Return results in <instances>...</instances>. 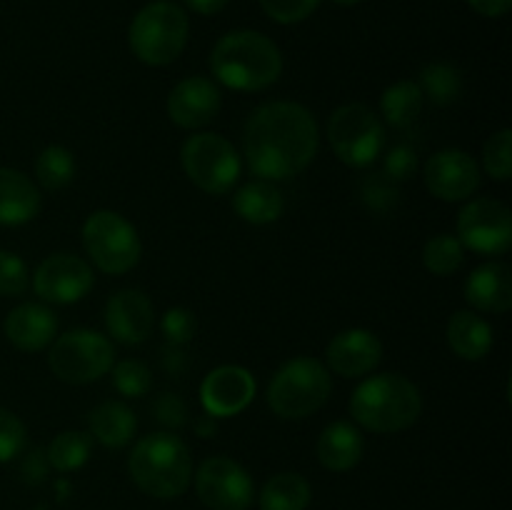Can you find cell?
Segmentation results:
<instances>
[{
    "mask_svg": "<svg viewBox=\"0 0 512 510\" xmlns=\"http://www.w3.org/2000/svg\"><path fill=\"white\" fill-rule=\"evenodd\" d=\"M320 133L313 113L293 100L263 103L243 130L245 163L260 180H288L303 173L318 153Z\"/></svg>",
    "mask_w": 512,
    "mask_h": 510,
    "instance_id": "cell-1",
    "label": "cell"
},
{
    "mask_svg": "<svg viewBox=\"0 0 512 510\" xmlns=\"http://www.w3.org/2000/svg\"><path fill=\"white\" fill-rule=\"evenodd\" d=\"M210 70L223 85L243 93H258L283 75L280 48L258 30H230L210 53Z\"/></svg>",
    "mask_w": 512,
    "mask_h": 510,
    "instance_id": "cell-2",
    "label": "cell"
},
{
    "mask_svg": "<svg viewBox=\"0 0 512 510\" xmlns=\"http://www.w3.org/2000/svg\"><path fill=\"white\" fill-rule=\"evenodd\" d=\"M350 415L360 428L378 435L400 433L418 423L423 395L400 373H380L363 380L350 398Z\"/></svg>",
    "mask_w": 512,
    "mask_h": 510,
    "instance_id": "cell-3",
    "label": "cell"
},
{
    "mask_svg": "<svg viewBox=\"0 0 512 510\" xmlns=\"http://www.w3.org/2000/svg\"><path fill=\"white\" fill-rule=\"evenodd\" d=\"M128 470L133 483L153 498L170 500L188 490L193 480V458L178 435L150 433L135 443L128 458Z\"/></svg>",
    "mask_w": 512,
    "mask_h": 510,
    "instance_id": "cell-4",
    "label": "cell"
},
{
    "mask_svg": "<svg viewBox=\"0 0 512 510\" xmlns=\"http://www.w3.org/2000/svg\"><path fill=\"white\" fill-rule=\"evenodd\" d=\"M190 23L185 10L173 0H153L138 10L128 30L135 58L153 68H163L180 58L188 43Z\"/></svg>",
    "mask_w": 512,
    "mask_h": 510,
    "instance_id": "cell-5",
    "label": "cell"
},
{
    "mask_svg": "<svg viewBox=\"0 0 512 510\" xmlns=\"http://www.w3.org/2000/svg\"><path fill=\"white\" fill-rule=\"evenodd\" d=\"M333 393V378L325 363L300 355L280 365L268 385V405L278 418L303 420L318 413Z\"/></svg>",
    "mask_w": 512,
    "mask_h": 510,
    "instance_id": "cell-6",
    "label": "cell"
},
{
    "mask_svg": "<svg viewBox=\"0 0 512 510\" xmlns=\"http://www.w3.org/2000/svg\"><path fill=\"white\" fill-rule=\"evenodd\" d=\"M48 365L63 383L85 385L100 380L115 365V348L108 335L98 330L75 328L50 343Z\"/></svg>",
    "mask_w": 512,
    "mask_h": 510,
    "instance_id": "cell-7",
    "label": "cell"
},
{
    "mask_svg": "<svg viewBox=\"0 0 512 510\" xmlns=\"http://www.w3.org/2000/svg\"><path fill=\"white\" fill-rule=\"evenodd\" d=\"M83 248L105 275H125L138 265L143 243L128 218L115 210H95L83 223Z\"/></svg>",
    "mask_w": 512,
    "mask_h": 510,
    "instance_id": "cell-8",
    "label": "cell"
},
{
    "mask_svg": "<svg viewBox=\"0 0 512 510\" xmlns=\"http://www.w3.org/2000/svg\"><path fill=\"white\" fill-rule=\"evenodd\" d=\"M180 163L190 183L208 195L230 193L243 170L235 145L218 133L190 135L180 150Z\"/></svg>",
    "mask_w": 512,
    "mask_h": 510,
    "instance_id": "cell-9",
    "label": "cell"
},
{
    "mask_svg": "<svg viewBox=\"0 0 512 510\" xmlns=\"http://www.w3.org/2000/svg\"><path fill=\"white\" fill-rule=\"evenodd\" d=\"M328 140L340 163L350 168H368L383 155L385 128L373 108L363 103H348L330 115Z\"/></svg>",
    "mask_w": 512,
    "mask_h": 510,
    "instance_id": "cell-10",
    "label": "cell"
},
{
    "mask_svg": "<svg viewBox=\"0 0 512 510\" xmlns=\"http://www.w3.org/2000/svg\"><path fill=\"white\" fill-rule=\"evenodd\" d=\"M465 250L478 255H503L512 245V215L500 200H470L458 213V235Z\"/></svg>",
    "mask_w": 512,
    "mask_h": 510,
    "instance_id": "cell-11",
    "label": "cell"
},
{
    "mask_svg": "<svg viewBox=\"0 0 512 510\" xmlns=\"http://www.w3.org/2000/svg\"><path fill=\"white\" fill-rule=\"evenodd\" d=\"M195 490L210 510H248L255 493L248 470L225 455H213L200 465Z\"/></svg>",
    "mask_w": 512,
    "mask_h": 510,
    "instance_id": "cell-12",
    "label": "cell"
},
{
    "mask_svg": "<svg viewBox=\"0 0 512 510\" xmlns=\"http://www.w3.org/2000/svg\"><path fill=\"white\" fill-rule=\"evenodd\" d=\"M93 268L73 253H55L38 265L33 290L40 300L53 305H70L93 290Z\"/></svg>",
    "mask_w": 512,
    "mask_h": 510,
    "instance_id": "cell-13",
    "label": "cell"
},
{
    "mask_svg": "<svg viewBox=\"0 0 512 510\" xmlns=\"http://www.w3.org/2000/svg\"><path fill=\"white\" fill-rule=\"evenodd\" d=\"M425 188L445 203L468 200L480 185V168L470 153L460 148H445L430 155L423 170Z\"/></svg>",
    "mask_w": 512,
    "mask_h": 510,
    "instance_id": "cell-14",
    "label": "cell"
},
{
    "mask_svg": "<svg viewBox=\"0 0 512 510\" xmlns=\"http://www.w3.org/2000/svg\"><path fill=\"white\" fill-rule=\"evenodd\" d=\"M255 378L243 365H220L205 375L200 385V403L205 413L213 418H230L238 415L253 403Z\"/></svg>",
    "mask_w": 512,
    "mask_h": 510,
    "instance_id": "cell-15",
    "label": "cell"
},
{
    "mask_svg": "<svg viewBox=\"0 0 512 510\" xmlns=\"http://www.w3.org/2000/svg\"><path fill=\"white\" fill-rule=\"evenodd\" d=\"M105 328L123 345H140L155 328V310L148 295L138 288H125L105 303Z\"/></svg>",
    "mask_w": 512,
    "mask_h": 510,
    "instance_id": "cell-16",
    "label": "cell"
},
{
    "mask_svg": "<svg viewBox=\"0 0 512 510\" xmlns=\"http://www.w3.org/2000/svg\"><path fill=\"white\" fill-rule=\"evenodd\" d=\"M383 360V343L373 330L348 328L325 348V368L343 378H363Z\"/></svg>",
    "mask_w": 512,
    "mask_h": 510,
    "instance_id": "cell-17",
    "label": "cell"
},
{
    "mask_svg": "<svg viewBox=\"0 0 512 510\" xmlns=\"http://www.w3.org/2000/svg\"><path fill=\"white\" fill-rule=\"evenodd\" d=\"M220 113V90L218 85L203 75L185 78L170 90L168 95V118L178 128L195 130L213 123Z\"/></svg>",
    "mask_w": 512,
    "mask_h": 510,
    "instance_id": "cell-18",
    "label": "cell"
},
{
    "mask_svg": "<svg viewBox=\"0 0 512 510\" xmlns=\"http://www.w3.org/2000/svg\"><path fill=\"white\" fill-rule=\"evenodd\" d=\"M5 338L23 353H38L55 340L58 318L43 303H20L5 315Z\"/></svg>",
    "mask_w": 512,
    "mask_h": 510,
    "instance_id": "cell-19",
    "label": "cell"
},
{
    "mask_svg": "<svg viewBox=\"0 0 512 510\" xmlns=\"http://www.w3.org/2000/svg\"><path fill=\"white\" fill-rule=\"evenodd\" d=\"M465 300L480 313H508L512 308V270L508 263H485L465 280Z\"/></svg>",
    "mask_w": 512,
    "mask_h": 510,
    "instance_id": "cell-20",
    "label": "cell"
},
{
    "mask_svg": "<svg viewBox=\"0 0 512 510\" xmlns=\"http://www.w3.org/2000/svg\"><path fill=\"white\" fill-rule=\"evenodd\" d=\"M40 213V190L15 168H0V225H25Z\"/></svg>",
    "mask_w": 512,
    "mask_h": 510,
    "instance_id": "cell-21",
    "label": "cell"
},
{
    "mask_svg": "<svg viewBox=\"0 0 512 510\" xmlns=\"http://www.w3.org/2000/svg\"><path fill=\"white\" fill-rule=\"evenodd\" d=\"M363 450L365 443L358 425L348 423V420H335L320 433L315 453H318L323 468L333 470V473H345V470H353L360 463Z\"/></svg>",
    "mask_w": 512,
    "mask_h": 510,
    "instance_id": "cell-22",
    "label": "cell"
},
{
    "mask_svg": "<svg viewBox=\"0 0 512 510\" xmlns=\"http://www.w3.org/2000/svg\"><path fill=\"white\" fill-rule=\"evenodd\" d=\"M138 418L120 400H105L88 413V435L105 448H123L133 440Z\"/></svg>",
    "mask_w": 512,
    "mask_h": 510,
    "instance_id": "cell-23",
    "label": "cell"
},
{
    "mask_svg": "<svg viewBox=\"0 0 512 510\" xmlns=\"http://www.w3.org/2000/svg\"><path fill=\"white\" fill-rule=\"evenodd\" d=\"M448 345L458 358L483 360L493 348V328L473 310H458L448 320Z\"/></svg>",
    "mask_w": 512,
    "mask_h": 510,
    "instance_id": "cell-24",
    "label": "cell"
},
{
    "mask_svg": "<svg viewBox=\"0 0 512 510\" xmlns=\"http://www.w3.org/2000/svg\"><path fill=\"white\" fill-rule=\"evenodd\" d=\"M233 210L245 223L268 225L283 215L285 198L270 180H253L233 195Z\"/></svg>",
    "mask_w": 512,
    "mask_h": 510,
    "instance_id": "cell-25",
    "label": "cell"
},
{
    "mask_svg": "<svg viewBox=\"0 0 512 510\" xmlns=\"http://www.w3.org/2000/svg\"><path fill=\"white\" fill-rule=\"evenodd\" d=\"M423 100V90H420L415 80H400V83L385 88L383 98H380V113L388 120V125L405 130L420 118Z\"/></svg>",
    "mask_w": 512,
    "mask_h": 510,
    "instance_id": "cell-26",
    "label": "cell"
},
{
    "mask_svg": "<svg viewBox=\"0 0 512 510\" xmlns=\"http://www.w3.org/2000/svg\"><path fill=\"white\" fill-rule=\"evenodd\" d=\"M313 498L310 483L300 473H278L260 490V510H305Z\"/></svg>",
    "mask_w": 512,
    "mask_h": 510,
    "instance_id": "cell-27",
    "label": "cell"
},
{
    "mask_svg": "<svg viewBox=\"0 0 512 510\" xmlns=\"http://www.w3.org/2000/svg\"><path fill=\"white\" fill-rule=\"evenodd\" d=\"M423 98L435 105H453L463 95V73L450 63H428L418 80Z\"/></svg>",
    "mask_w": 512,
    "mask_h": 510,
    "instance_id": "cell-28",
    "label": "cell"
},
{
    "mask_svg": "<svg viewBox=\"0 0 512 510\" xmlns=\"http://www.w3.org/2000/svg\"><path fill=\"white\" fill-rule=\"evenodd\" d=\"M90 448H93V438L88 433H83V430H63V433L50 440L45 458L58 473H73V470L83 468L88 463Z\"/></svg>",
    "mask_w": 512,
    "mask_h": 510,
    "instance_id": "cell-29",
    "label": "cell"
},
{
    "mask_svg": "<svg viewBox=\"0 0 512 510\" xmlns=\"http://www.w3.org/2000/svg\"><path fill=\"white\" fill-rule=\"evenodd\" d=\"M75 155L65 145H48L35 160V178L45 190H63L75 178Z\"/></svg>",
    "mask_w": 512,
    "mask_h": 510,
    "instance_id": "cell-30",
    "label": "cell"
},
{
    "mask_svg": "<svg viewBox=\"0 0 512 510\" xmlns=\"http://www.w3.org/2000/svg\"><path fill=\"white\" fill-rule=\"evenodd\" d=\"M465 260V248L455 235H435L423 248V265L438 278H448L455 270H460Z\"/></svg>",
    "mask_w": 512,
    "mask_h": 510,
    "instance_id": "cell-31",
    "label": "cell"
},
{
    "mask_svg": "<svg viewBox=\"0 0 512 510\" xmlns=\"http://www.w3.org/2000/svg\"><path fill=\"white\" fill-rule=\"evenodd\" d=\"M483 168L498 183L512 178V130L503 128L488 138L483 148Z\"/></svg>",
    "mask_w": 512,
    "mask_h": 510,
    "instance_id": "cell-32",
    "label": "cell"
},
{
    "mask_svg": "<svg viewBox=\"0 0 512 510\" xmlns=\"http://www.w3.org/2000/svg\"><path fill=\"white\" fill-rule=\"evenodd\" d=\"M110 370H113V385L125 398H143V395H148L150 385H153L150 368L140 360H120Z\"/></svg>",
    "mask_w": 512,
    "mask_h": 510,
    "instance_id": "cell-33",
    "label": "cell"
},
{
    "mask_svg": "<svg viewBox=\"0 0 512 510\" xmlns=\"http://www.w3.org/2000/svg\"><path fill=\"white\" fill-rule=\"evenodd\" d=\"M30 275L28 265L20 255L10 250H0V295L3 298H18L28 290Z\"/></svg>",
    "mask_w": 512,
    "mask_h": 510,
    "instance_id": "cell-34",
    "label": "cell"
},
{
    "mask_svg": "<svg viewBox=\"0 0 512 510\" xmlns=\"http://www.w3.org/2000/svg\"><path fill=\"white\" fill-rule=\"evenodd\" d=\"M25 425L13 410L0 408V463H8L25 448Z\"/></svg>",
    "mask_w": 512,
    "mask_h": 510,
    "instance_id": "cell-35",
    "label": "cell"
},
{
    "mask_svg": "<svg viewBox=\"0 0 512 510\" xmlns=\"http://www.w3.org/2000/svg\"><path fill=\"white\" fill-rule=\"evenodd\" d=\"M260 5H263L265 15L270 20L280 25H293L310 18L320 5V0H260Z\"/></svg>",
    "mask_w": 512,
    "mask_h": 510,
    "instance_id": "cell-36",
    "label": "cell"
},
{
    "mask_svg": "<svg viewBox=\"0 0 512 510\" xmlns=\"http://www.w3.org/2000/svg\"><path fill=\"white\" fill-rule=\"evenodd\" d=\"M160 328H163L165 340L170 345H185L193 340L195 330H198V320H195L193 310L188 308H170L168 313L160 320Z\"/></svg>",
    "mask_w": 512,
    "mask_h": 510,
    "instance_id": "cell-37",
    "label": "cell"
},
{
    "mask_svg": "<svg viewBox=\"0 0 512 510\" xmlns=\"http://www.w3.org/2000/svg\"><path fill=\"white\" fill-rule=\"evenodd\" d=\"M360 195H363L365 205L370 210H378V213H385V210H390L398 203L395 183H390L385 175H370V178H365L363 185H360Z\"/></svg>",
    "mask_w": 512,
    "mask_h": 510,
    "instance_id": "cell-38",
    "label": "cell"
},
{
    "mask_svg": "<svg viewBox=\"0 0 512 510\" xmlns=\"http://www.w3.org/2000/svg\"><path fill=\"white\" fill-rule=\"evenodd\" d=\"M415 168H418V155L408 145H395L385 153L383 175L390 183H403L415 173Z\"/></svg>",
    "mask_w": 512,
    "mask_h": 510,
    "instance_id": "cell-39",
    "label": "cell"
},
{
    "mask_svg": "<svg viewBox=\"0 0 512 510\" xmlns=\"http://www.w3.org/2000/svg\"><path fill=\"white\" fill-rule=\"evenodd\" d=\"M153 410H155V418H158L163 425H168V428H183L185 415H188L185 403L175 393L160 395V398L155 400Z\"/></svg>",
    "mask_w": 512,
    "mask_h": 510,
    "instance_id": "cell-40",
    "label": "cell"
},
{
    "mask_svg": "<svg viewBox=\"0 0 512 510\" xmlns=\"http://www.w3.org/2000/svg\"><path fill=\"white\" fill-rule=\"evenodd\" d=\"M468 5L485 18H500L508 13L512 0H468Z\"/></svg>",
    "mask_w": 512,
    "mask_h": 510,
    "instance_id": "cell-41",
    "label": "cell"
},
{
    "mask_svg": "<svg viewBox=\"0 0 512 510\" xmlns=\"http://www.w3.org/2000/svg\"><path fill=\"white\" fill-rule=\"evenodd\" d=\"M228 3L230 0H185V5L198 15H215L220 13Z\"/></svg>",
    "mask_w": 512,
    "mask_h": 510,
    "instance_id": "cell-42",
    "label": "cell"
},
{
    "mask_svg": "<svg viewBox=\"0 0 512 510\" xmlns=\"http://www.w3.org/2000/svg\"><path fill=\"white\" fill-rule=\"evenodd\" d=\"M193 425H195V433H198L200 438H210V435L215 433V418H213V415H208V413L200 415V418L195 420Z\"/></svg>",
    "mask_w": 512,
    "mask_h": 510,
    "instance_id": "cell-43",
    "label": "cell"
},
{
    "mask_svg": "<svg viewBox=\"0 0 512 510\" xmlns=\"http://www.w3.org/2000/svg\"><path fill=\"white\" fill-rule=\"evenodd\" d=\"M335 5H343V8H353V5L363 3V0H333Z\"/></svg>",
    "mask_w": 512,
    "mask_h": 510,
    "instance_id": "cell-44",
    "label": "cell"
}]
</instances>
